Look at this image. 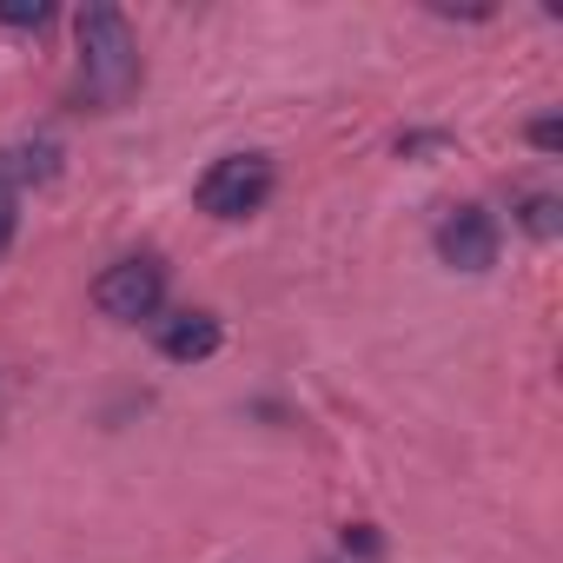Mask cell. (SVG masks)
Wrapping results in <instances>:
<instances>
[{
    "instance_id": "1",
    "label": "cell",
    "mask_w": 563,
    "mask_h": 563,
    "mask_svg": "<svg viewBox=\"0 0 563 563\" xmlns=\"http://www.w3.org/2000/svg\"><path fill=\"white\" fill-rule=\"evenodd\" d=\"M74 34H80V87H87V100L107 107V113L126 107L140 93V41H133L126 14L100 0V8H87L74 21Z\"/></svg>"
},
{
    "instance_id": "7",
    "label": "cell",
    "mask_w": 563,
    "mask_h": 563,
    "mask_svg": "<svg viewBox=\"0 0 563 563\" xmlns=\"http://www.w3.org/2000/svg\"><path fill=\"white\" fill-rule=\"evenodd\" d=\"M54 8L47 0H0V27H47Z\"/></svg>"
},
{
    "instance_id": "11",
    "label": "cell",
    "mask_w": 563,
    "mask_h": 563,
    "mask_svg": "<svg viewBox=\"0 0 563 563\" xmlns=\"http://www.w3.org/2000/svg\"><path fill=\"white\" fill-rule=\"evenodd\" d=\"M530 146L556 153V146H563V126H556V120H537V126H530Z\"/></svg>"
},
{
    "instance_id": "8",
    "label": "cell",
    "mask_w": 563,
    "mask_h": 563,
    "mask_svg": "<svg viewBox=\"0 0 563 563\" xmlns=\"http://www.w3.org/2000/svg\"><path fill=\"white\" fill-rule=\"evenodd\" d=\"M517 219H523V225H530L537 239H550V232H556V199H550V192H530Z\"/></svg>"
},
{
    "instance_id": "6",
    "label": "cell",
    "mask_w": 563,
    "mask_h": 563,
    "mask_svg": "<svg viewBox=\"0 0 563 563\" xmlns=\"http://www.w3.org/2000/svg\"><path fill=\"white\" fill-rule=\"evenodd\" d=\"M54 159H60V146H47V140H41V146H21V153L8 159V173H21V179H47V173H54Z\"/></svg>"
},
{
    "instance_id": "4",
    "label": "cell",
    "mask_w": 563,
    "mask_h": 563,
    "mask_svg": "<svg viewBox=\"0 0 563 563\" xmlns=\"http://www.w3.org/2000/svg\"><path fill=\"white\" fill-rule=\"evenodd\" d=\"M438 258L451 272H490L497 265V219L484 206H451L438 225Z\"/></svg>"
},
{
    "instance_id": "5",
    "label": "cell",
    "mask_w": 563,
    "mask_h": 563,
    "mask_svg": "<svg viewBox=\"0 0 563 563\" xmlns=\"http://www.w3.org/2000/svg\"><path fill=\"white\" fill-rule=\"evenodd\" d=\"M219 319L212 312H173V319H159V352L173 358V365H199V358H212L219 352Z\"/></svg>"
},
{
    "instance_id": "9",
    "label": "cell",
    "mask_w": 563,
    "mask_h": 563,
    "mask_svg": "<svg viewBox=\"0 0 563 563\" xmlns=\"http://www.w3.org/2000/svg\"><path fill=\"white\" fill-rule=\"evenodd\" d=\"M14 225H21V206H14V186L0 179V252L14 245Z\"/></svg>"
},
{
    "instance_id": "2",
    "label": "cell",
    "mask_w": 563,
    "mask_h": 563,
    "mask_svg": "<svg viewBox=\"0 0 563 563\" xmlns=\"http://www.w3.org/2000/svg\"><path fill=\"white\" fill-rule=\"evenodd\" d=\"M272 199V159L265 153H225L199 173V206L212 219H245Z\"/></svg>"
},
{
    "instance_id": "10",
    "label": "cell",
    "mask_w": 563,
    "mask_h": 563,
    "mask_svg": "<svg viewBox=\"0 0 563 563\" xmlns=\"http://www.w3.org/2000/svg\"><path fill=\"white\" fill-rule=\"evenodd\" d=\"M345 550H352V556H378V550H385V537H378L372 523H352V530H345Z\"/></svg>"
},
{
    "instance_id": "3",
    "label": "cell",
    "mask_w": 563,
    "mask_h": 563,
    "mask_svg": "<svg viewBox=\"0 0 563 563\" xmlns=\"http://www.w3.org/2000/svg\"><path fill=\"white\" fill-rule=\"evenodd\" d=\"M159 299H166V265H159V258H120V265L100 272V286H93V306H100L107 319H120V325L153 319Z\"/></svg>"
}]
</instances>
